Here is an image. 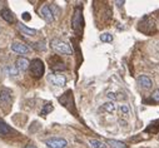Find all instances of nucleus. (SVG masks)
Returning <instances> with one entry per match:
<instances>
[{
	"mask_svg": "<svg viewBox=\"0 0 159 148\" xmlns=\"http://www.w3.org/2000/svg\"><path fill=\"white\" fill-rule=\"evenodd\" d=\"M18 29H19L23 34H25V35H29V36L36 35V30H35V29L28 28L26 25H24V24H21V23H18Z\"/></svg>",
	"mask_w": 159,
	"mask_h": 148,
	"instance_id": "11",
	"label": "nucleus"
},
{
	"mask_svg": "<svg viewBox=\"0 0 159 148\" xmlns=\"http://www.w3.org/2000/svg\"><path fill=\"white\" fill-rule=\"evenodd\" d=\"M48 81L55 87H64L66 84V77L59 73H50L48 76Z\"/></svg>",
	"mask_w": 159,
	"mask_h": 148,
	"instance_id": "4",
	"label": "nucleus"
},
{
	"mask_svg": "<svg viewBox=\"0 0 159 148\" xmlns=\"http://www.w3.org/2000/svg\"><path fill=\"white\" fill-rule=\"evenodd\" d=\"M0 15H2V18L7 21V23H14V15H13V13L9 10V9H3L2 12H0Z\"/></svg>",
	"mask_w": 159,
	"mask_h": 148,
	"instance_id": "12",
	"label": "nucleus"
},
{
	"mask_svg": "<svg viewBox=\"0 0 159 148\" xmlns=\"http://www.w3.org/2000/svg\"><path fill=\"white\" fill-rule=\"evenodd\" d=\"M45 144L48 146V148H66L68 142L64 138H59V137H54V138H49L45 141Z\"/></svg>",
	"mask_w": 159,
	"mask_h": 148,
	"instance_id": "5",
	"label": "nucleus"
},
{
	"mask_svg": "<svg viewBox=\"0 0 159 148\" xmlns=\"http://www.w3.org/2000/svg\"><path fill=\"white\" fill-rule=\"evenodd\" d=\"M15 67L18 68V70L25 72V70L29 69V67H30V62H29L26 58H24V57H19V58L16 59V65H15Z\"/></svg>",
	"mask_w": 159,
	"mask_h": 148,
	"instance_id": "9",
	"label": "nucleus"
},
{
	"mask_svg": "<svg viewBox=\"0 0 159 148\" xmlns=\"http://www.w3.org/2000/svg\"><path fill=\"white\" fill-rule=\"evenodd\" d=\"M11 50L18 53V54H28L30 52L29 47L26 44H24V43H20V42H14L11 44Z\"/></svg>",
	"mask_w": 159,
	"mask_h": 148,
	"instance_id": "7",
	"label": "nucleus"
},
{
	"mask_svg": "<svg viewBox=\"0 0 159 148\" xmlns=\"http://www.w3.org/2000/svg\"><path fill=\"white\" fill-rule=\"evenodd\" d=\"M118 110L123 117H128L130 114V107L128 104H120L118 107Z\"/></svg>",
	"mask_w": 159,
	"mask_h": 148,
	"instance_id": "16",
	"label": "nucleus"
},
{
	"mask_svg": "<svg viewBox=\"0 0 159 148\" xmlns=\"http://www.w3.org/2000/svg\"><path fill=\"white\" fill-rule=\"evenodd\" d=\"M150 98H152V100H153V102H155V103H159V89H155V90L152 93Z\"/></svg>",
	"mask_w": 159,
	"mask_h": 148,
	"instance_id": "22",
	"label": "nucleus"
},
{
	"mask_svg": "<svg viewBox=\"0 0 159 148\" xmlns=\"http://www.w3.org/2000/svg\"><path fill=\"white\" fill-rule=\"evenodd\" d=\"M158 139H159V136H158Z\"/></svg>",
	"mask_w": 159,
	"mask_h": 148,
	"instance_id": "26",
	"label": "nucleus"
},
{
	"mask_svg": "<svg viewBox=\"0 0 159 148\" xmlns=\"http://www.w3.org/2000/svg\"><path fill=\"white\" fill-rule=\"evenodd\" d=\"M50 45H52V48H53L57 53H59V54H66V55H71V54H73L71 47H70L68 43L60 40V39H53L52 43H50Z\"/></svg>",
	"mask_w": 159,
	"mask_h": 148,
	"instance_id": "1",
	"label": "nucleus"
},
{
	"mask_svg": "<svg viewBox=\"0 0 159 148\" xmlns=\"http://www.w3.org/2000/svg\"><path fill=\"white\" fill-rule=\"evenodd\" d=\"M137 82H138V84H139L143 89H150V88L153 87L152 79H150L148 76H145V74H140V76L137 78Z\"/></svg>",
	"mask_w": 159,
	"mask_h": 148,
	"instance_id": "6",
	"label": "nucleus"
},
{
	"mask_svg": "<svg viewBox=\"0 0 159 148\" xmlns=\"http://www.w3.org/2000/svg\"><path fill=\"white\" fill-rule=\"evenodd\" d=\"M100 40L103 43H111L113 42V35L109 33H103L100 34Z\"/></svg>",
	"mask_w": 159,
	"mask_h": 148,
	"instance_id": "19",
	"label": "nucleus"
},
{
	"mask_svg": "<svg viewBox=\"0 0 159 148\" xmlns=\"http://www.w3.org/2000/svg\"><path fill=\"white\" fill-rule=\"evenodd\" d=\"M107 97L110 100H124L127 98V95L124 93H115V92H109L107 93Z\"/></svg>",
	"mask_w": 159,
	"mask_h": 148,
	"instance_id": "14",
	"label": "nucleus"
},
{
	"mask_svg": "<svg viewBox=\"0 0 159 148\" xmlns=\"http://www.w3.org/2000/svg\"><path fill=\"white\" fill-rule=\"evenodd\" d=\"M30 73L33 74V77L35 78H42L44 76V70H45V67H44V63L40 60V59H34L30 62Z\"/></svg>",
	"mask_w": 159,
	"mask_h": 148,
	"instance_id": "2",
	"label": "nucleus"
},
{
	"mask_svg": "<svg viewBox=\"0 0 159 148\" xmlns=\"http://www.w3.org/2000/svg\"><path fill=\"white\" fill-rule=\"evenodd\" d=\"M52 110H53V104L48 103V104H45V105H44V108L42 109L40 116H47V114H49V113L52 112Z\"/></svg>",
	"mask_w": 159,
	"mask_h": 148,
	"instance_id": "20",
	"label": "nucleus"
},
{
	"mask_svg": "<svg viewBox=\"0 0 159 148\" xmlns=\"http://www.w3.org/2000/svg\"><path fill=\"white\" fill-rule=\"evenodd\" d=\"M89 144L93 148H105V143H103L99 139H89Z\"/></svg>",
	"mask_w": 159,
	"mask_h": 148,
	"instance_id": "18",
	"label": "nucleus"
},
{
	"mask_svg": "<svg viewBox=\"0 0 159 148\" xmlns=\"http://www.w3.org/2000/svg\"><path fill=\"white\" fill-rule=\"evenodd\" d=\"M124 4H125L124 0H122V2H115V5H118V7H123Z\"/></svg>",
	"mask_w": 159,
	"mask_h": 148,
	"instance_id": "23",
	"label": "nucleus"
},
{
	"mask_svg": "<svg viewBox=\"0 0 159 148\" xmlns=\"http://www.w3.org/2000/svg\"><path fill=\"white\" fill-rule=\"evenodd\" d=\"M13 102V97H11V92L9 89H3L0 92V107L3 109L8 110L9 107L11 105Z\"/></svg>",
	"mask_w": 159,
	"mask_h": 148,
	"instance_id": "3",
	"label": "nucleus"
},
{
	"mask_svg": "<svg viewBox=\"0 0 159 148\" xmlns=\"http://www.w3.org/2000/svg\"><path fill=\"white\" fill-rule=\"evenodd\" d=\"M99 110H100V112H105V113L113 114L115 110H116V105H115L114 102H107V103H104V104L100 107Z\"/></svg>",
	"mask_w": 159,
	"mask_h": 148,
	"instance_id": "10",
	"label": "nucleus"
},
{
	"mask_svg": "<svg viewBox=\"0 0 159 148\" xmlns=\"http://www.w3.org/2000/svg\"><path fill=\"white\" fill-rule=\"evenodd\" d=\"M107 144L110 148H127V144L122 141H115V139H107Z\"/></svg>",
	"mask_w": 159,
	"mask_h": 148,
	"instance_id": "13",
	"label": "nucleus"
},
{
	"mask_svg": "<svg viewBox=\"0 0 159 148\" xmlns=\"http://www.w3.org/2000/svg\"><path fill=\"white\" fill-rule=\"evenodd\" d=\"M10 132H11V128L3 119H0V134H2V136H7Z\"/></svg>",
	"mask_w": 159,
	"mask_h": 148,
	"instance_id": "15",
	"label": "nucleus"
},
{
	"mask_svg": "<svg viewBox=\"0 0 159 148\" xmlns=\"http://www.w3.org/2000/svg\"><path fill=\"white\" fill-rule=\"evenodd\" d=\"M4 70H5V73L8 74V76H11V77L18 76V73H19V70H18V68L15 65H7Z\"/></svg>",
	"mask_w": 159,
	"mask_h": 148,
	"instance_id": "17",
	"label": "nucleus"
},
{
	"mask_svg": "<svg viewBox=\"0 0 159 148\" xmlns=\"http://www.w3.org/2000/svg\"><path fill=\"white\" fill-rule=\"evenodd\" d=\"M23 18H24L25 20H29V19H30V16H29V13H24V14H23Z\"/></svg>",
	"mask_w": 159,
	"mask_h": 148,
	"instance_id": "24",
	"label": "nucleus"
},
{
	"mask_svg": "<svg viewBox=\"0 0 159 148\" xmlns=\"http://www.w3.org/2000/svg\"><path fill=\"white\" fill-rule=\"evenodd\" d=\"M40 14H42L43 19H44L47 23L50 24V23L54 21V14H53V12H52V9H50L49 5H44V7L40 9Z\"/></svg>",
	"mask_w": 159,
	"mask_h": 148,
	"instance_id": "8",
	"label": "nucleus"
},
{
	"mask_svg": "<svg viewBox=\"0 0 159 148\" xmlns=\"http://www.w3.org/2000/svg\"><path fill=\"white\" fill-rule=\"evenodd\" d=\"M34 48H35V49H38V50H43V52L47 49V47H45L44 42H38V43H34Z\"/></svg>",
	"mask_w": 159,
	"mask_h": 148,
	"instance_id": "21",
	"label": "nucleus"
},
{
	"mask_svg": "<svg viewBox=\"0 0 159 148\" xmlns=\"http://www.w3.org/2000/svg\"><path fill=\"white\" fill-rule=\"evenodd\" d=\"M24 148H36V147H35L34 144H26V146H25Z\"/></svg>",
	"mask_w": 159,
	"mask_h": 148,
	"instance_id": "25",
	"label": "nucleus"
}]
</instances>
